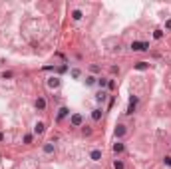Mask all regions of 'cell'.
I'll use <instances>...</instances> for the list:
<instances>
[{"mask_svg": "<svg viewBox=\"0 0 171 169\" xmlns=\"http://www.w3.org/2000/svg\"><path fill=\"white\" fill-rule=\"evenodd\" d=\"M82 124H84L82 113H70V125L72 127H82Z\"/></svg>", "mask_w": 171, "mask_h": 169, "instance_id": "obj_1", "label": "cell"}, {"mask_svg": "<svg viewBox=\"0 0 171 169\" xmlns=\"http://www.w3.org/2000/svg\"><path fill=\"white\" fill-rule=\"evenodd\" d=\"M132 50L133 52H145V50H149V44L147 42H132Z\"/></svg>", "mask_w": 171, "mask_h": 169, "instance_id": "obj_2", "label": "cell"}, {"mask_svg": "<svg viewBox=\"0 0 171 169\" xmlns=\"http://www.w3.org/2000/svg\"><path fill=\"white\" fill-rule=\"evenodd\" d=\"M135 108H137V96H132V98H129V104H127L125 113H127V116H132L133 111H135Z\"/></svg>", "mask_w": 171, "mask_h": 169, "instance_id": "obj_3", "label": "cell"}, {"mask_svg": "<svg viewBox=\"0 0 171 169\" xmlns=\"http://www.w3.org/2000/svg\"><path fill=\"white\" fill-rule=\"evenodd\" d=\"M125 133H127V127H125L124 124H119L118 127L113 129V135H115V139H121V137H124Z\"/></svg>", "mask_w": 171, "mask_h": 169, "instance_id": "obj_4", "label": "cell"}, {"mask_svg": "<svg viewBox=\"0 0 171 169\" xmlns=\"http://www.w3.org/2000/svg\"><path fill=\"white\" fill-rule=\"evenodd\" d=\"M60 84H62V80L58 76H52V78H48V88H52V90H58Z\"/></svg>", "mask_w": 171, "mask_h": 169, "instance_id": "obj_5", "label": "cell"}, {"mask_svg": "<svg viewBox=\"0 0 171 169\" xmlns=\"http://www.w3.org/2000/svg\"><path fill=\"white\" fill-rule=\"evenodd\" d=\"M54 141H48V143H44V147H42V151L46 153V155H50V153H54Z\"/></svg>", "mask_w": 171, "mask_h": 169, "instance_id": "obj_6", "label": "cell"}, {"mask_svg": "<svg viewBox=\"0 0 171 169\" xmlns=\"http://www.w3.org/2000/svg\"><path fill=\"white\" fill-rule=\"evenodd\" d=\"M124 149H125V145H124L121 141H115V143H113V153H118V155H119V153H124Z\"/></svg>", "mask_w": 171, "mask_h": 169, "instance_id": "obj_7", "label": "cell"}, {"mask_svg": "<svg viewBox=\"0 0 171 169\" xmlns=\"http://www.w3.org/2000/svg\"><path fill=\"white\" fill-rule=\"evenodd\" d=\"M96 99H98L99 104H104L105 99H107V91H104V90H99L98 94H96Z\"/></svg>", "mask_w": 171, "mask_h": 169, "instance_id": "obj_8", "label": "cell"}, {"mask_svg": "<svg viewBox=\"0 0 171 169\" xmlns=\"http://www.w3.org/2000/svg\"><path fill=\"white\" fill-rule=\"evenodd\" d=\"M36 110H40V111L46 110V99H44V98H38V99H36Z\"/></svg>", "mask_w": 171, "mask_h": 169, "instance_id": "obj_9", "label": "cell"}, {"mask_svg": "<svg viewBox=\"0 0 171 169\" xmlns=\"http://www.w3.org/2000/svg\"><path fill=\"white\" fill-rule=\"evenodd\" d=\"M86 86H88V88H92V86H96L98 84V78H94V76H86Z\"/></svg>", "mask_w": 171, "mask_h": 169, "instance_id": "obj_10", "label": "cell"}, {"mask_svg": "<svg viewBox=\"0 0 171 169\" xmlns=\"http://www.w3.org/2000/svg\"><path fill=\"white\" fill-rule=\"evenodd\" d=\"M44 131H46V125L42 124V121H38V124L34 125V133H38V135H40V133H44Z\"/></svg>", "mask_w": 171, "mask_h": 169, "instance_id": "obj_11", "label": "cell"}, {"mask_svg": "<svg viewBox=\"0 0 171 169\" xmlns=\"http://www.w3.org/2000/svg\"><path fill=\"white\" fill-rule=\"evenodd\" d=\"M102 116H104V111L99 110V108L92 111V119H94V121H99V119H102Z\"/></svg>", "mask_w": 171, "mask_h": 169, "instance_id": "obj_12", "label": "cell"}, {"mask_svg": "<svg viewBox=\"0 0 171 169\" xmlns=\"http://www.w3.org/2000/svg\"><path fill=\"white\" fill-rule=\"evenodd\" d=\"M90 159H92V161H99V159H102V151H99V149H94L92 153H90Z\"/></svg>", "mask_w": 171, "mask_h": 169, "instance_id": "obj_13", "label": "cell"}, {"mask_svg": "<svg viewBox=\"0 0 171 169\" xmlns=\"http://www.w3.org/2000/svg\"><path fill=\"white\" fill-rule=\"evenodd\" d=\"M68 113H70V110H68V108H60V110H58V121H60V119H64Z\"/></svg>", "mask_w": 171, "mask_h": 169, "instance_id": "obj_14", "label": "cell"}, {"mask_svg": "<svg viewBox=\"0 0 171 169\" xmlns=\"http://www.w3.org/2000/svg\"><path fill=\"white\" fill-rule=\"evenodd\" d=\"M133 68H135V70H147V68H149V64H147V62H137Z\"/></svg>", "mask_w": 171, "mask_h": 169, "instance_id": "obj_15", "label": "cell"}, {"mask_svg": "<svg viewBox=\"0 0 171 169\" xmlns=\"http://www.w3.org/2000/svg\"><path fill=\"white\" fill-rule=\"evenodd\" d=\"M70 76H72V78H74V80H78V78H80V76H82V72H80V70H78V68H72V70H70Z\"/></svg>", "mask_w": 171, "mask_h": 169, "instance_id": "obj_16", "label": "cell"}, {"mask_svg": "<svg viewBox=\"0 0 171 169\" xmlns=\"http://www.w3.org/2000/svg\"><path fill=\"white\" fill-rule=\"evenodd\" d=\"M82 16H84V14H82V10H74V12H72V18L76 20V22H78V20H82Z\"/></svg>", "mask_w": 171, "mask_h": 169, "instance_id": "obj_17", "label": "cell"}, {"mask_svg": "<svg viewBox=\"0 0 171 169\" xmlns=\"http://www.w3.org/2000/svg\"><path fill=\"white\" fill-rule=\"evenodd\" d=\"M113 169H125L124 161H121V159H115V161H113Z\"/></svg>", "mask_w": 171, "mask_h": 169, "instance_id": "obj_18", "label": "cell"}, {"mask_svg": "<svg viewBox=\"0 0 171 169\" xmlns=\"http://www.w3.org/2000/svg\"><path fill=\"white\" fill-rule=\"evenodd\" d=\"M107 84H110V80H105V78H98V86H99V88H105Z\"/></svg>", "mask_w": 171, "mask_h": 169, "instance_id": "obj_19", "label": "cell"}, {"mask_svg": "<svg viewBox=\"0 0 171 169\" xmlns=\"http://www.w3.org/2000/svg\"><path fill=\"white\" fill-rule=\"evenodd\" d=\"M153 38H155V40H161V38H163V32H161V30H155V32H153Z\"/></svg>", "mask_w": 171, "mask_h": 169, "instance_id": "obj_20", "label": "cell"}, {"mask_svg": "<svg viewBox=\"0 0 171 169\" xmlns=\"http://www.w3.org/2000/svg\"><path fill=\"white\" fill-rule=\"evenodd\" d=\"M24 143H32V133H26V135H24Z\"/></svg>", "mask_w": 171, "mask_h": 169, "instance_id": "obj_21", "label": "cell"}, {"mask_svg": "<svg viewBox=\"0 0 171 169\" xmlns=\"http://www.w3.org/2000/svg\"><path fill=\"white\" fill-rule=\"evenodd\" d=\"M163 163L167 165V167H171V155H165L163 157Z\"/></svg>", "mask_w": 171, "mask_h": 169, "instance_id": "obj_22", "label": "cell"}, {"mask_svg": "<svg viewBox=\"0 0 171 169\" xmlns=\"http://www.w3.org/2000/svg\"><path fill=\"white\" fill-rule=\"evenodd\" d=\"M90 133H92V127H88V125H86V127H84V135H90Z\"/></svg>", "mask_w": 171, "mask_h": 169, "instance_id": "obj_23", "label": "cell"}, {"mask_svg": "<svg viewBox=\"0 0 171 169\" xmlns=\"http://www.w3.org/2000/svg\"><path fill=\"white\" fill-rule=\"evenodd\" d=\"M2 78L6 80V78H12V72H4V74H2Z\"/></svg>", "mask_w": 171, "mask_h": 169, "instance_id": "obj_24", "label": "cell"}, {"mask_svg": "<svg viewBox=\"0 0 171 169\" xmlns=\"http://www.w3.org/2000/svg\"><path fill=\"white\" fill-rule=\"evenodd\" d=\"M165 28H167V30H171V20H167V22H165Z\"/></svg>", "mask_w": 171, "mask_h": 169, "instance_id": "obj_25", "label": "cell"}, {"mask_svg": "<svg viewBox=\"0 0 171 169\" xmlns=\"http://www.w3.org/2000/svg\"><path fill=\"white\" fill-rule=\"evenodd\" d=\"M2 139H4V133H2V131H0V141H2Z\"/></svg>", "mask_w": 171, "mask_h": 169, "instance_id": "obj_26", "label": "cell"}]
</instances>
